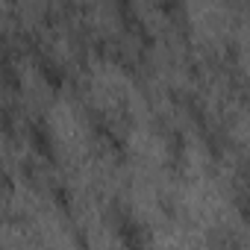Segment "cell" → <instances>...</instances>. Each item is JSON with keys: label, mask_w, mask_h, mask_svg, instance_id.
I'll return each mask as SVG.
<instances>
[{"label": "cell", "mask_w": 250, "mask_h": 250, "mask_svg": "<svg viewBox=\"0 0 250 250\" xmlns=\"http://www.w3.org/2000/svg\"><path fill=\"white\" fill-rule=\"evenodd\" d=\"M238 206H241V218H244V221L250 224V197H247V200H241Z\"/></svg>", "instance_id": "6da1fadb"}]
</instances>
